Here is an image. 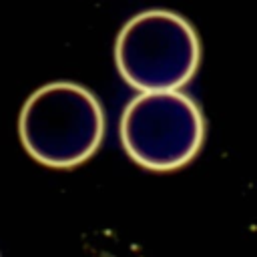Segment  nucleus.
Returning <instances> with one entry per match:
<instances>
[{"label": "nucleus", "instance_id": "nucleus-1", "mask_svg": "<svg viewBox=\"0 0 257 257\" xmlns=\"http://www.w3.org/2000/svg\"><path fill=\"white\" fill-rule=\"evenodd\" d=\"M104 126V110L96 94L72 80H54L36 88L18 118L26 153L54 169L88 161L102 143Z\"/></svg>", "mask_w": 257, "mask_h": 257}, {"label": "nucleus", "instance_id": "nucleus-2", "mask_svg": "<svg viewBox=\"0 0 257 257\" xmlns=\"http://www.w3.org/2000/svg\"><path fill=\"white\" fill-rule=\"evenodd\" d=\"M114 62L122 80L139 92L181 90L201 62L193 24L173 10H145L120 28Z\"/></svg>", "mask_w": 257, "mask_h": 257}, {"label": "nucleus", "instance_id": "nucleus-3", "mask_svg": "<svg viewBox=\"0 0 257 257\" xmlns=\"http://www.w3.org/2000/svg\"><path fill=\"white\" fill-rule=\"evenodd\" d=\"M118 137L124 153L149 171H175L197 157L205 116L183 90L139 92L122 108Z\"/></svg>", "mask_w": 257, "mask_h": 257}]
</instances>
